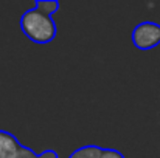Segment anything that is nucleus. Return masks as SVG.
<instances>
[{"mask_svg":"<svg viewBox=\"0 0 160 158\" xmlns=\"http://www.w3.org/2000/svg\"><path fill=\"white\" fill-rule=\"evenodd\" d=\"M0 158H39V155L20 144L11 132L0 129Z\"/></svg>","mask_w":160,"mask_h":158,"instance_id":"7ed1b4c3","label":"nucleus"},{"mask_svg":"<svg viewBox=\"0 0 160 158\" xmlns=\"http://www.w3.org/2000/svg\"><path fill=\"white\" fill-rule=\"evenodd\" d=\"M101 158H126V157L117 149H104Z\"/></svg>","mask_w":160,"mask_h":158,"instance_id":"423d86ee","label":"nucleus"},{"mask_svg":"<svg viewBox=\"0 0 160 158\" xmlns=\"http://www.w3.org/2000/svg\"><path fill=\"white\" fill-rule=\"evenodd\" d=\"M103 147L97 146V144H86L76 151H73L68 158H101L103 155Z\"/></svg>","mask_w":160,"mask_h":158,"instance_id":"20e7f679","label":"nucleus"},{"mask_svg":"<svg viewBox=\"0 0 160 158\" xmlns=\"http://www.w3.org/2000/svg\"><path fill=\"white\" fill-rule=\"evenodd\" d=\"M132 44L137 50L148 51L160 44V25L152 20H145L135 25L131 34Z\"/></svg>","mask_w":160,"mask_h":158,"instance_id":"f03ea898","label":"nucleus"},{"mask_svg":"<svg viewBox=\"0 0 160 158\" xmlns=\"http://www.w3.org/2000/svg\"><path fill=\"white\" fill-rule=\"evenodd\" d=\"M59 6H61V5H59L58 0H38L36 5H34V8H36L38 11H41L42 14H45V16H48V17H52L54 12H58Z\"/></svg>","mask_w":160,"mask_h":158,"instance_id":"39448f33","label":"nucleus"},{"mask_svg":"<svg viewBox=\"0 0 160 158\" xmlns=\"http://www.w3.org/2000/svg\"><path fill=\"white\" fill-rule=\"evenodd\" d=\"M39 158H59V155L53 149H47V151H42L39 154Z\"/></svg>","mask_w":160,"mask_h":158,"instance_id":"0eeeda50","label":"nucleus"},{"mask_svg":"<svg viewBox=\"0 0 160 158\" xmlns=\"http://www.w3.org/2000/svg\"><path fill=\"white\" fill-rule=\"evenodd\" d=\"M19 25H20L22 33L31 42L39 44V45L50 44L56 37V33H58L53 17H48V16L42 14L36 8L27 9L22 14Z\"/></svg>","mask_w":160,"mask_h":158,"instance_id":"f257e3e1","label":"nucleus"}]
</instances>
